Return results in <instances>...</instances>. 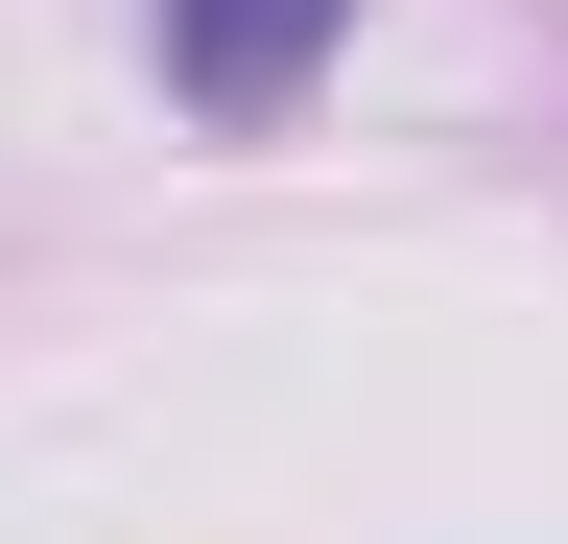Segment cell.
Listing matches in <instances>:
<instances>
[{"instance_id":"obj_1","label":"cell","mask_w":568,"mask_h":544,"mask_svg":"<svg viewBox=\"0 0 568 544\" xmlns=\"http://www.w3.org/2000/svg\"><path fill=\"white\" fill-rule=\"evenodd\" d=\"M332 24L355 0H142V48H166V95L213 119V143H261V119L332 72Z\"/></svg>"}]
</instances>
